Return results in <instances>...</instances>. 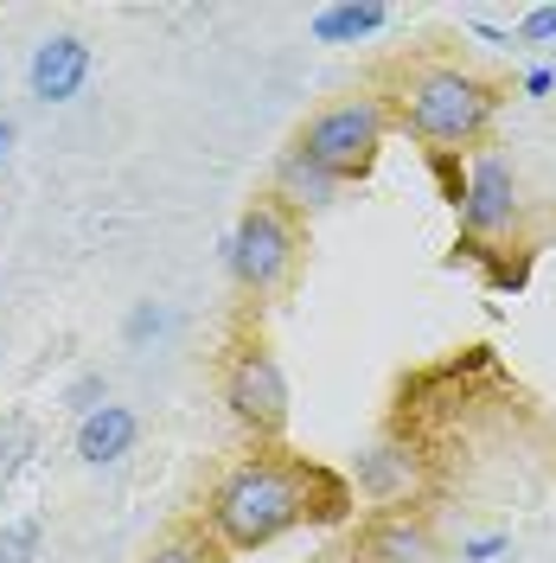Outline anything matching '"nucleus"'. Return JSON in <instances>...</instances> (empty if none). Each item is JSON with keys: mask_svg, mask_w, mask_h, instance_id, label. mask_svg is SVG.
Masks as SVG:
<instances>
[{"mask_svg": "<svg viewBox=\"0 0 556 563\" xmlns=\"http://www.w3.org/2000/svg\"><path fill=\"white\" fill-rule=\"evenodd\" d=\"M346 506H352V487L340 474L288 455L281 442H256L249 455H237L211 481L199 519L218 531V544L231 558H249V551H269L301 526L346 519Z\"/></svg>", "mask_w": 556, "mask_h": 563, "instance_id": "f257e3e1", "label": "nucleus"}, {"mask_svg": "<svg viewBox=\"0 0 556 563\" xmlns=\"http://www.w3.org/2000/svg\"><path fill=\"white\" fill-rule=\"evenodd\" d=\"M505 103V84L487 70L460 65L448 52H429V58H403L390 65V129H403L410 141H422L429 154H460V147H487L492 115Z\"/></svg>", "mask_w": 556, "mask_h": 563, "instance_id": "f03ea898", "label": "nucleus"}, {"mask_svg": "<svg viewBox=\"0 0 556 563\" xmlns=\"http://www.w3.org/2000/svg\"><path fill=\"white\" fill-rule=\"evenodd\" d=\"M383 141H390V109H383V97L352 90V97H333V103L313 109L308 122L294 129L288 147H301L326 179L352 186V179H365L371 167H378Z\"/></svg>", "mask_w": 556, "mask_h": 563, "instance_id": "7ed1b4c3", "label": "nucleus"}, {"mask_svg": "<svg viewBox=\"0 0 556 563\" xmlns=\"http://www.w3.org/2000/svg\"><path fill=\"white\" fill-rule=\"evenodd\" d=\"M224 269L244 288L249 301H276L281 288L301 269V218L281 206L276 192L249 199L231 224V244H224Z\"/></svg>", "mask_w": 556, "mask_h": 563, "instance_id": "20e7f679", "label": "nucleus"}, {"mask_svg": "<svg viewBox=\"0 0 556 563\" xmlns=\"http://www.w3.org/2000/svg\"><path fill=\"white\" fill-rule=\"evenodd\" d=\"M218 397H224V410L244 435H256V442L288 435V378H281L263 333H237L218 352Z\"/></svg>", "mask_w": 556, "mask_h": 563, "instance_id": "39448f33", "label": "nucleus"}, {"mask_svg": "<svg viewBox=\"0 0 556 563\" xmlns=\"http://www.w3.org/2000/svg\"><path fill=\"white\" fill-rule=\"evenodd\" d=\"M454 206H460V231H467L474 244H499V238H512V231H519V211H524L512 161L492 154V147H480Z\"/></svg>", "mask_w": 556, "mask_h": 563, "instance_id": "423d86ee", "label": "nucleus"}, {"mask_svg": "<svg viewBox=\"0 0 556 563\" xmlns=\"http://www.w3.org/2000/svg\"><path fill=\"white\" fill-rule=\"evenodd\" d=\"M346 563H435V526L422 506H390L371 512L365 526L352 531Z\"/></svg>", "mask_w": 556, "mask_h": 563, "instance_id": "0eeeda50", "label": "nucleus"}, {"mask_svg": "<svg viewBox=\"0 0 556 563\" xmlns=\"http://www.w3.org/2000/svg\"><path fill=\"white\" fill-rule=\"evenodd\" d=\"M422 474H429V461H422L416 442H403V435H383L378 449H365V455H358L352 487L365 493L378 512H390V506H416Z\"/></svg>", "mask_w": 556, "mask_h": 563, "instance_id": "6e6552de", "label": "nucleus"}, {"mask_svg": "<svg viewBox=\"0 0 556 563\" xmlns=\"http://www.w3.org/2000/svg\"><path fill=\"white\" fill-rule=\"evenodd\" d=\"M90 77V45L77 33H52L33 45V65H26V90L38 103H70Z\"/></svg>", "mask_w": 556, "mask_h": 563, "instance_id": "1a4fd4ad", "label": "nucleus"}, {"mask_svg": "<svg viewBox=\"0 0 556 563\" xmlns=\"http://www.w3.org/2000/svg\"><path fill=\"white\" fill-rule=\"evenodd\" d=\"M141 435V417L129 404H103V410H90V417H77V461L84 467H109V461H122L135 449Z\"/></svg>", "mask_w": 556, "mask_h": 563, "instance_id": "9d476101", "label": "nucleus"}, {"mask_svg": "<svg viewBox=\"0 0 556 563\" xmlns=\"http://www.w3.org/2000/svg\"><path fill=\"white\" fill-rule=\"evenodd\" d=\"M269 192L301 218V211H326L333 206V199H340V179H326L301 147H281L276 154V186H269Z\"/></svg>", "mask_w": 556, "mask_h": 563, "instance_id": "9b49d317", "label": "nucleus"}, {"mask_svg": "<svg viewBox=\"0 0 556 563\" xmlns=\"http://www.w3.org/2000/svg\"><path fill=\"white\" fill-rule=\"evenodd\" d=\"M141 563H231V551L218 544V531L205 519H179L141 551Z\"/></svg>", "mask_w": 556, "mask_h": 563, "instance_id": "f8f14e48", "label": "nucleus"}, {"mask_svg": "<svg viewBox=\"0 0 556 563\" xmlns=\"http://www.w3.org/2000/svg\"><path fill=\"white\" fill-rule=\"evenodd\" d=\"M390 26V7L378 0H346V7H320L313 13V38L320 45H358V38H371Z\"/></svg>", "mask_w": 556, "mask_h": 563, "instance_id": "ddd939ff", "label": "nucleus"}, {"mask_svg": "<svg viewBox=\"0 0 556 563\" xmlns=\"http://www.w3.org/2000/svg\"><path fill=\"white\" fill-rule=\"evenodd\" d=\"M38 519H13V526H0V563H33L38 558Z\"/></svg>", "mask_w": 556, "mask_h": 563, "instance_id": "4468645a", "label": "nucleus"}, {"mask_svg": "<svg viewBox=\"0 0 556 563\" xmlns=\"http://www.w3.org/2000/svg\"><path fill=\"white\" fill-rule=\"evenodd\" d=\"M103 404H109V385L97 378V372L70 385V410H77V417H90V410H103Z\"/></svg>", "mask_w": 556, "mask_h": 563, "instance_id": "2eb2a0df", "label": "nucleus"}, {"mask_svg": "<svg viewBox=\"0 0 556 563\" xmlns=\"http://www.w3.org/2000/svg\"><path fill=\"white\" fill-rule=\"evenodd\" d=\"M519 38L524 45H544V38H556V7H531L519 20Z\"/></svg>", "mask_w": 556, "mask_h": 563, "instance_id": "dca6fc26", "label": "nucleus"}, {"mask_svg": "<svg viewBox=\"0 0 556 563\" xmlns=\"http://www.w3.org/2000/svg\"><path fill=\"white\" fill-rule=\"evenodd\" d=\"M512 551V538L505 531H487V538H474L467 551H460V563H492V558H505Z\"/></svg>", "mask_w": 556, "mask_h": 563, "instance_id": "f3484780", "label": "nucleus"}, {"mask_svg": "<svg viewBox=\"0 0 556 563\" xmlns=\"http://www.w3.org/2000/svg\"><path fill=\"white\" fill-rule=\"evenodd\" d=\"M147 333H160V308H135L129 320V340H147Z\"/></svg>", "mask_w": 556, "mask_h": 563, "instance_id": "a211bd4d", "label": "nucleus"}, {"mask_svg": "<svg viewBox=\"0 0 556 563\" xmlns=\"http://www.w3.org/2000/svg\"><path fill=\"white\" fill-rule=\"evenodd\" d=\"M551 84H556V70H531V77H524V97H544Z\"/></svg>", "mask_w": 556, "mask_h": 563, "instance_id": "6ab92c4d", "label": "nucleus"}, {"mask_svg": "<svg viewBox=\"0 0 556 563\" xmlns=\"http://www.w3.org/2000/svg\"><path fill=\"white\" fill-rule=\"evenodd\" d=\"M7 147H13V122L0 115V161H7Z\"/></svg>", "mask_w": 556, "mask_h": 563, "instance_id": "aec40b11", "label": "nucleus"}]
</instances>
